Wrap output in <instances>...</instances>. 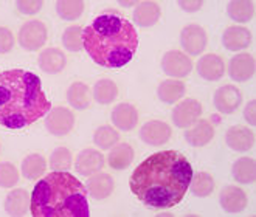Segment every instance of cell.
Instances as JSON below:
<instances>
[{"label": "cell", "mask_w": 256, "mask_h": 217, "mask_svg": "<svg viewBox=\"0 0 256 217\" xmlns=\"http://www.w3.org/2000/svg\"><path fill=\"white\" fill-rule=\"evenodd\" d=\"M192 177L191 163L177 150H162L149 155L134 170L130 191L146 206L168 210L184 200Z\"/></svg>", "instance_id": "obj_1"}, {"label": "cell", "mask_w": 256, "mask_h": 217, "mask_svg": "<svg viewBox=\"0 0 256 217\" xmlns=\"http://www.w3.org/2000/svg\"><path fill=\"white\" fill-rule=\"evenodd\" d=\"M82 48L95 64L120 68L137 53L138 34L122 12L106 10L82 30Z\"/></svg>", "instance_id": "obj_2"}, {"label": "cell", "mask_w": 256, "mask_h": 217, "mask_svg": "<svg viewBox=\"0 0 256 217\" xmlns=\"http://www.w3.org/2000/svg\"><path fill=\"white\" fill-rule=\"evenodd\" d=\"M52 108L40 80L22 68L0 72V124L22 129L45 116Z\"/></svg>", "instance_id": "obj_3"}, {"label": "cell", "mask_w": 256, "mask_h": 217, "mask_svg": "<svg viewBox=\"0 0 256 217\" xmlns=\"http://www.w3.org/2000/svg\"><path fill=\"white\" fill-rule=\"evenodd\" d=\"M30 211L34 217H87V188L70 172L54 170L34 186Z\"/></svg>", "instance_id": "obj_4"}, {"label": "cell", "mask_w": 256, "mask_h": 217, "mask_svg": "<svg viewBox=\"0 0 256 217\" xmlns=\"http://www.w3.org/2000/svg\"><path fill=\"white\" fill-rule=\"evenodd\" d=\"M48 30L40 20L25 22L19 30V44L25 52H38L47 42Z\"/></svg>", "instance_id": "obj_5"}, {"label": "cell", "mask_w": 256, "mask_h": 217, "mask_svg": "<svg viewBox=\"0 0 256 217\" xmlns=\"http://www.w3.org/2000/svg\"><path fill=\"white\" fill-rule=\"evenodd\" d=\"M74 126V115L70 108L66 107H54L48 112L45 120V128L54 136H64L70 134Z\"/></svg>", "instance_id": "obj_6"}, {"label": "cell", "mask_w": 256, "mask_h": 217, "mask_svg": "<svg viewBox=\"0 0 256 217\" xmlns=\"http://www.w3.org/2000/svg\"><path fill=\"white\" fill-rule=\"evenodd\" d=\"M202 115V104L194 100V98H186L180 101L172 110V121L177 128L186 129L198 121Z\"/></svg>", "instance_id": "obj_7"}, {"label": "cell", "mask_w": 256, "mask_h": 217, "mask_svg": "<svg viewBox=\"0 0 256 217\" xmlns=\"http://www.w3.org/2000/svg\"><path fill=\"white\" fill-rule=\"evenodd\" d=\"M208 42V36H206V31L200 26V25H186L182 33H180V44H182L184 50L191 54V56H198L200 54Z\"/></svg>", "instance_id": "obj_8"}, {"label": "cell", "mask_w": 256, "mask_h": 217, "mask_svg": "<svg viewBox=\"0 0 256 217\" xmlns=\"http://www.w3.org/2000/svg\"><path fill=\"white\" fill-rule=\"evenodd\" d=\"M162 70L168 76H171L172 80H176V78H185L192 70V62L182 52H166L162 59Z\"/></svg>", "instance_id": "obj_9"}, {"label": "cell", "mask_w": 256, "mask_h": 217, "mask_svg": "<svg viewBox=\"0 0 256 217\" xmlns=\"http://www.w3.org/2000/svg\"><path fill=\"white\" fill-rule=\"evenodd\" d=\"M213 102L219 114L230 115L234 114L236 108L242 102V93L236 86H224L216 90Z\"/></svg>", "instance_id": "obj_10"}, {"label": "cell", "mask_w": 256, "mask_h": 217, "mask_svg": "<svg viewBox=\"0 0 256 217\" xmlns=\"http://www.w3.org/2000/svg\"><path fill=\"white\" fill-rule=\"evenodd\" d=\"M171 126L164 121L152 120L148 121L140 130V138L149 146H162L170 142L171 138Z\"/></svg>", "instance_id": "obj_11"}, {"label": "cell", "mask_w": 256, "mask_h": 217, "mask_svg": "<svg viewBox=\"0 0 256 217\" xmlns=\"http://www.w3.org/2000/svg\"><path fill=\"white\" fill-rule=\"evenodd\" d=\"M254 68H256V62L253 54L239 53L230 59L228 74L236 82H246L254 76Z\"/></svg>", "instance_id": "obj_12"}, {"label": "cell", "mask_w": 256, "mask_h": 217, "mask_svg": "<svg viewBox=\"0 0 256 217\" xmlns=\"http://www.w3.org/2000/svg\"><path fill=\"white\" fill-rule=\"evenodd\" d=\"M225 143L232 150L247 152L254 146V132L246 126H233L227 130Z\"/></svg>", "instance_id": "obj_13"}, {"label": "cell", "mask_w": 256, "mask_h": 217, "mask_svg": "<svg viewBox=\"0 0 256 217\" xmlns=\"http://www.w3.org/2000/svg\"><path fill=\"white\" fill-rule=\"evenodd\" d=\"M220 206L224 208V211H227L230 214H236L240 212L247 208V194L244 192L242 188L234 184H228L225 186L220 192Z\"/></svg>", "instance_id": "obj_14"}, {"label": "cell", "mask_w": 256, "mask_h": 217, "mask_svg": "<svg viewBox=\"0 0 256 217\" xmlns=\"http://www.w3.org/2000/svg\"><path fill=\"white\" fill-rule=\"evenodd\" d=\"M74 168H76L78 174H81L84 177H90L92 174L102 170L104 157H102V154L96 149H84L76 157Z\"/></svg>", "instance_id": "obj_15"}, {"label": "cell", "mask_w": 256, "mask_h": 217, "mask_svg": "<svg viewBox=\"0 0 256 217\" xmlns=\"http://www.w3.org/2000/svg\"><path fill=\"white\" fill-rule=\"evenodd\" d=\"M214 138V129L206 120H198L185 132V140L190 146L202 148L206 146Z\"/></svg>", "instance_id": "obj_16"}, {"label": "cell", "mask_w": 256, "mask_h": 217, "mask_svg": "<svg viewBox=\"0 0 256 217\" xmlns=\"http://www.w3.org/2000/svg\"><path fill=\"white\" fill-rule=\"evenodd\" d=\"M252 42V33L248 28L240 25H232L224 31L222 34V44L230 52H239L244 50Z\"/></svg>", "instance_id": "obj_17"}, {"label": "cell", "mask_w": 256, "mask_h": 217, "mask_svg": "<svg viewBox=\"0 0 256 217\" xmlns=\"http://www.w3.org/2000/svg\"><path fill=\"white\" fill-rule=\"evenodd\" d=\"M198 72L206 81H219L225 74V62L219 54H205L198 62Z\"/></svg>", "instance_id": "obj_18"}, {"label": "cell", "mask_w": 256, "mask_h": 217, "mask_svg": "<svg viewBox=\"0 0 256 217\" xmlns=\"http://www.w3.org/2000/svg\"><path fill=\"white\" fill-rule=\"evenodd\" d=\"M112 122L120 130H132L138 122V112L129 102H120L112 110Z\"/></svg>", "instance_id": "obj_19"}, {"label": "cell", "mask_w": 256, "mask_h": 217, "mask_svg": "<svg viewBox=\"0 0 256 217\" xmlns=\"http://www.w3.org/2000/svg\"><path fill=\"white\" fill-rule=\"evenodd\" d=\"M115 190L114 178L106 172H95L90 176L87 182V192L92 196L95 200H104L108 198Z\"/></svg>", "instance_id": "obj_20"}, {"label": "cell", "mask_w": 256, "mask_h": 217, "mask_svg": "<svg viewBox=\"0 0 256 217\" xmlns=\"http://www.w3.org/2000/svg\"><path fill=\"white\" fill-rule=\"evenodd\" d=\"M30 202H32V196H30L25 190L18 188V190H12L6 198H5V211L10 216L14 217H20L25 216L30 210Z\"/></svg>", "instance_id": "obj_21"}, {"label": "cell", "mask_w": 256, "mask_h": 217, "mask_svg": "<svg viewBox=\"0 0 256 217\" xmlns=\"http://www.w3.org/2000/svg\"><path fill=\"white\" fill-rule=\"evenodd\" d=\"M39 67L42 72L56 74L66 67V54L59 48H45L39 54Z\"/></svg>", "instance_id": "obj_22"}, {"label": "cell", "mask_w": 256, "mask_h": 217, "mask_svg": "<svg viewBox=\"0 0 256 217\" xmlns=\"http://www.w3.org/2000/svg\"><path fill=\"white\" fill-rule=\"evenodd\" d=\"M162 10L158 4L156 2H140L135 6L134 11V19L137 22L138 26L148 28V26H154L158 19H160Z\"/></svg>", "instance_id": "obj_23"}, {"label": "cell", "mask_w": 256, "mask_h": 217, "mask_svg": "<svg viewBox=\"0 0 256 217\" xmlns=\"http://www.w3.org/2000/svg\"><path fill=\"white\" fill-rule=\"evenodd\" d=\"M160 101L166 104H174L185 96V84L178 80H166L162 81L157 90Z\"/></svg>", "instance_id": "obj_24"}, {"label": "cell", "mask_w": 256, "mask_h": 217, "mask_svg": "<svg viewBox=\"0 0 256 217\" xmlns=\"http://www.w3.org/2000/svg\"><path fill=\"white\" fill-rule=\"evenodd\" d=\"M132 160H134V149L128 143L115 144L108 157L109 166L115 170H122V169L129 168Z\"/></svg>", "instance_id": "obj_25"}, {"label": "cell", "mask_w": 256, "mask_h": 217, "mask_svg": "<svg viewBox=\"0 0 256 217\" xmlns=\"http://www.w3.org/2000/svg\"><path fill=\"white\" fill-rule=\"evenodd\" d=\"M47 170V160L40 154H30L22 162V174L28 180H38Z\"/></svg>", "instance_id": "obj_26"}, {"label": "cell", "mask_w": 256, "mask_h": 217, "mask_svg": "<svg viewBox=\"0 0 256 217\" xmlns=\"http://www.w3.org/2000/svg\"><path fill=\"white\" fill-rule=\"evenodd\" d=\"M233 177L238 183L250 184L256 178V162L248 157L238 158L233 164Z\"/></svg>", "instance_id": "obj_27"}, {"label": "cell", "mask_w": 256, "mask_h": 217, "mask_svg": "<svg viewBox=\"0 0 256 217\" xmlns=\"http://www.w3.org/2000/svg\"><path fill=\"white\" fill-rule=\"evenodd\" d=\"M67 101L68 104L76 108V110H84L90 104V92L87 84L84 82H73L67 90Z\"/></svg>", "instance_id": "obj_28"}, {"label": "cell", "mask_w": 256, "mask_h": 217, "mask_svg": "<svg viewBox=\"0 0 256 217\" xmlns=\"http://www.w3.org/2000/svg\"><path fill=\"white\" fill-rule=\"evenodd\" d=\"M214 178L212 177V174L208 172H198L196 176L191 177L190 182V190L194 196L198 197H206L214 191Z\"/></svg>", "instance_id": "obj_29"}, {"label": "cell", "mask_w": 256, "mask_h": 217, "mask_svg": "<svg viewBox=\"0 0 256 217\" xmlns=\"http://www.w3.org/2000/svg\"><path fill=\"white\" fill-rule=\"evenodd\" d=\"M118 96V87L112 80H100L94 86V98L100 104H110Z\"/></svg>", "instance_id": "obj_30"}, {"label": "cell", "mask_w": 256, "mask_h": 217, "mask_svg": "<svg viewBox=\"0 0 256 217\" xmlns=\"http://www.w3.org/2000/svg\"><path fill=\"white\" fill-rule=\"evenodd\" d=\"M227 14L234 22H248L254 16V2H239L233 0L227 5Z\"/></svg>", "instance_id": "obj_31"}, {"label": "cell", "mask_w": 256, "mask_h": 217, "mask_svg": "<svg viewBox=\"0 0 256 217\" xmlns=\"http://www.w3.org/2000/svg\"><path fill=\"white\" fill-rule=\"evenodd\" d=\"M118 140H120V134L112 126H101L95 130V135H94L95 144L102 150L112 149L118 143Z\"/></svg>", "instance_id": "obj_32"}, {"label": "cell", "mask_w": 256, "mask_h": 217, "mask_svg": "<svg viewBox=\"0 0 256 217\" xmlns=\"http://www.w3.org/2000/svg\"><path fill=\"white\" fill-rule=\"evenodd\" d=\"M84 11V2L81 0H73V2H66V0H58L56 2V12L64 20H76Z\"/></svg>", "instance_id": "obj_33"}, {"label": "cell", "mask_w": 256, "mask_h": 217, "mask_svg": "<svg viewBox=\"0 0 256 217\" xmlns=\"http://www.w3.org/2000/svg\"><path fill=\"white\" fill-rule=\"evenodd\" d=\"M82 30L78 25L66 28L62 33V45L68 52H80L82 48Z\"/></svg>", "instance_id": "obj_34"}, {"label": "cell", "mask_w": 256, "mask_h": 217, "mask_svg": "<svg viewBox=\"0 0 256 217\" xmlns=\"http://www.w3.org/2000/svg\"><path fill=\"white\" fill-rule=\"evenodd\" d=\"M73 163V155L67 148H58L50 155V168L53 170H67Z\"/></svg>", "instance_id": "obj_35"}, {"label": "cell", "mask_w": 256, "mask_h": 217, "mask_svg": "<svg viewBox=\"0 0 256 217\" xmlns=\"http://www.w3.org/2000/svg\"><path fill=\"white\" fill-rule=\"evenodd\" d=\"M19 182V170L12 163H0V188H12Z\"/></svg>", "instance_id": "obj_36"}, {"label": "cell", "mask_w": 256, "mask_h": 217, "mask_svg": "<svg viewBox=\"0 0 256 217\" xmlns=\"http://www.w3.org/2000/svg\"><path fill=\"white\" fill-rule=\"evenodd\" d=\"M16 6L22 14H36L42 10L44 2L42 0H19Z\"/></svg>", "instance_id": "obj_37"}, {"label": "cell", "mask_w": 256, "mask_h": 217, "mask_svg": "<svg viewBox=\"0 0 256 217\" xmlns=\"http://www.w3.org/2000/svg\"><path fill=\"white\" fill-rule=\"evenodd\" d=\"M14 46L12 31L6 26H0V53H8Z\"/></svg>", "instance_id": "obj_38"}, {"label": "cell", "mask_w": 256, "mask_h": 217, "mask_svg": "<svg viewBox=\"0 0 256 217\" xmlns=\"http://www.w3.org/2000/svg\"><path fill=\"white\" fill-rule=\"evenodd\" d=\"M202 5H204L202 0H194V2H191V0H186V2H185V0H180V2H178V6L182 10H185V11H188V12L199 11L202 8Z\"/></svg>", "instance_id": "obj_39"}, {"label": "cell", "mask_w": 256, "mask_h": 217, "mask_svg": "<svg viewBox=\"0 0 256 217\" xmlns=\"http://www.w3.org/2000/svg\"><path fill=\"white\" fill-rule=\"evenodd\" d=\"M254 108H256V102H254V101H250V102L246 106V108H244V118L248 121L250 126H254V124H256Z\"/></svg>", "instance_id": "obj_40"}, {"label": "cell", "mask_w": 256, "mask_h": 217, "mask_svg": "<svg viewBox=\"0 0 256 217\" xmlns=\"http://www.w3.org/2000/svg\"><path fill=\"white\" fill-rule=\"evenodd\" d=\"M120 5L122 6H132V5H135V2H120Z\"/></svg>", "instance_id": "obj_41"}]
</instances>
